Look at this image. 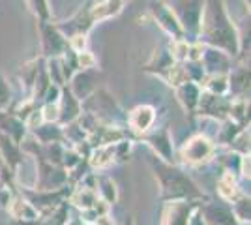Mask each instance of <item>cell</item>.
<instances>
[{
	"label": "cell",
	"mask_w": 251,
	"mask_h": 225,
	"mask_svg": "<svg viewBox=\"0 0 251 225\" xmlns=\"http://www.w3.org/2000/svg\"><path fill=\"white\" fill-rule=\"evenodd\" d=\"M197 42L206 47H216L229 56H238L240 36L230 21L223 0H204Z\"/></svg>",
	"instance_id": "1"
},
{
	"label": "cell",
	"mask_w": 251,
	"mask_h": 225,
	"mask_svg": "<svg viewBox=\"0 0 251 225\" xmlns=\"http://www.w3.org/2000/svg\"><path fill=\"white\" fill-rule=\"evenodd\" d=\"M150 165L161 186L163 201H206V195L188 176V173L175 167L173 163L159 160L156 154L150 156Z\"/></svg>",
	"instance_id": "2"
},
{
	"label": "cell",
	"mask_w": 251,
	"mask_h": 225,
	"mask_svg": "<svg viewBox=\"0 0 251 225\" xmlns=\"http://www.w3.org/2000/svg\"><path fill=\"white\" fill-rule=\"evenodd\" d=\"M169 6L175 11L178 23L184 30V38L188 40V36H191L193 42H197L204 0H175V4H169Z\"/></svg>",
	"instance_id": "3"
},
{
	"label": "cell",
	"mask_w": 251,
	"mask_h": 225,
	"mask_svg": "<svg viewBox=\"0 0 251 225\" xmlns=\"http://www.w3.org/2000/svg\"><path fill=\"white\" fill-rule=\"evenodd\" d=\"M214 154H216V145L206 135H202V133H197V135L189 137L184 143V147L180 149V158H182V161L186 165H193V167L210 161L214 158Z\"/></svg>",
	"instance_id": "4"
},
{
	"label": "cell",
	"mask_w": 251,
	"mask_h": 225,
	"mask_svg": "<svg viewBox=\"0 0 251 225\" xmlns=\"http://www.w3.org/2000/svg\"><path fill=\"white\" fill-rule=\"evenodd\" d=\"M38 176H36V190L38 192H51L60 190L68 184V171L60 165H52L49 161L38 158Z\"/></svg>",
	"instance_id": "5"
},
{
	"label": "cell",
	"mask_w": 251,
	"mask_h": 225,
	"mask_svg": "<svg viewBox=\"0 0 251 225\" xmlns=\"http://www.w3.org/2000/svg\"><path fill=\"white\" fill-rule=\"evenodd\" d=\"M40 34H42L40 42H42L43 56H47V58H60L68 51L70 43L66 40V36L58 30L56 25H52L49 21L40 23Z\"/></svg>",
	"instance_id": "6"
},
{
	"label": "cell",
	"mask_w": 251,
	"mask_h": 225,
	"mask_svg": "<svg viewBox=\"0 0 251 225\" xmlns=\"http://www.w3.org/2000/svg\"><path fill=\"white\" fill-rule=\"evenodd\" d=\"M150 13H152V17L156 19L157 25H159V28L173 38V42L186 40V38H184V30H182L176 15H175V11L171 10L169 4L161 2V0H159V2L154 0V2H150Z\"/></svg>",
	"instance_id": "7"
},
{
	"label": "cell",
	"mask_w": 251,
	"mask_h": 225,
	"mask_svg": "<svg viewBox=\"0 0 251 225\" xmlns=\"http://www.w3.org/2000/svg\"><path fill=\"white\" fill-rule=\"evenodd\" d=\"M199 212L206 225H240L232 214V208L225 201H204L199 204Z\"/></svg>",
	"instance_id": "8"
},
{
	"label": "cell",
	"mask_w": 251,
	"mask_h": 225,
	"mask_svg": "<svg viewBox=\"0 0 251 225\" xmlns=\"http://www.w3.org/2000/svg\"><path fill=\"white\" fill-rule=\"evenodd\" d=\"M229 107H230V98L218 96V94H210V92H201L199 103H197V111L202 117H210L214 120H227L229 118Z\"/></svg>",
	"instance_id": "9"
},
{
	"label": "cell",
	"mask_w": 251,
	"mask_h": 225,
	"mask_svg": "<svg viewBox=\"0 0 251 225\" xmlns=\"http://www.w3.org/2000/svg\"><path fill=\"white\" fill-rule=\"evenodd\" d=\"M148 147L154 150V154L159 156V160L173 163L175 160V147H173V139H171V131L167 126H161L156 129H148L147 133H143Z\"/></svg>",
	"instance_id": "10"
},
{
	"label": "cell",
	"mask_w": 251,
	"mask_h": 225,
	"mask_svg": "<svg viewBox=\"0 0 251 225\" xmlns=\"http://www.w3.org/2000/svg\"><path fill=\"white\" fill-rule=\"evenodd\" d=\"M199 201H167L161 225H188L191 214L199 208Z\"/></svg>",
	"instance_id": "11"
},
{
	"label": "cell",
	"mask_w": 251,
	"mask_h": 225,
	"mask_svg": "<svg viewBox=\"0 0 251 225\" xmlns=\"http://www.w3.org/2000/svg\"><path fill=\"white\" fill-rule=\"evenodd\" d=\"M56 105H58V120L56 122L60 126H66V124L77 120V118L81 117V113H83L81 101L74 96V92L70 90L68 85L60 86V98H58Z\"/></svg>",
	"instance_id": "12"
},
{
	"label": "cell",
	"mask_w": 251,
	"mask_h": 225,
	"mask_svg": "<svg viewBox=\"0 0 251 225\" xmlns=\"http://www.w3.org/2000/svg\"><path fill=\"white\" fill-rule=\"evenodd\" d=\"M206 75H218V74H229L232 70V56H229L227 53H223L216 47H206L199 60Z\"/></svg>",
	"instance_id": "13"
},
{
	"label": "cell",
	"mask_w": 251,
	"mask_h": 225,
	"mask_svg": "<svg viewBox=\"0 0 251 225\" xmlns=\"http://www.w3.org/2000/svg\"><path fill=\"white\" fill-rule=\"evenodd\" d=\"M156 118H157L156 107L143 103V105H137V107L127 115V126H129L131 131L143 135V133H147L148 129L154 128Z\"/></svg>",
	"instance_id": "14"
},
{
	"label": "cell",
	"mask_w": 251,
	"mask_h": 225,
	"mask_svg": "<svg viewBox=\"0 0 251 225\" xmlns=\"http://www.w3.org/2000/svg\"><path fill=\"white\" fill-rule=\"evenodd\" d=\"M66 85L70 86V90L74 92V96L79 101H83L98 88V85H96V70L94 68L92 70H79L70 79V83H66Z\"/></svg>",
	"instance_id": "15"
},
{
	"label": "cell",
	"mask_w": 251,
	"mask_h": 225,
	"mask_svg": "<svg viewBox=\"0 0 251 225\" xmlns=\"http://www.w3.org/2000/svg\"><path fill=\"white\" fill-rule=\"evenodd\" d=\"M0 131L19 145V143L26 137L28 128H26V124H25L17 115L6 113V111H0Z\"/></svg>",
	"instance_id": "16"
},
{
	"label": "cell",
	"mask_w": 251,
	"mask_h": 225,
	"mask_svg": "<svg viewBox=\"0 0 251 225\" xmlns=\"http://www.w3.org/2000/svg\"><path fill=\"white\" fill-rule=\"evenodd\" d=\"M0 156H2V160H4V165H6L11 173L17 171V167L23 163L21 147H19L15 141H11L8 135H4L2 131H0Z\"/></svg>",
	"instance_id": "17"
},
{
	"label": "cell",
	"mask_w": 251,
	"mask_h": 225,
	"mask_svg": "<svg viewBox=\"0 0 251 225\" xmlns=\"http://www.w3.org/2000/svg\"><path fill=\"white\" fill-rule=\"evenodd\" d=\"M32 137L40 145H51V143H64V126L58 122H42L38 128L32 129Z\"/></svg>",
	"instance_id": "18"
},
{
	"label": "cell",
	"mask_w": 251,
	"mask_h": 225,
	"mask_svg": "<svg viewBox=\"0 0 251 225\" xmlns=\"http://www.w3.org/2000/svg\"><path fill=\"white\" fill-rule=\"evenodd\" d=\"M227 77H229V92L232 94V98H248L250 94V68L242 66L236 70H230Z\"/></svg>",
	"instance_id": "19"
},
{
	"label": "cell",
	"mask_w": 251,
	"mask_h": 225,
	"mask_svg": "<svg viewBox=\"0 0 251 225\" xmlns=\"http://www.w3.org/2000/svg\"><path fill=\"white\" fill-rule=\"evenodd\" d=\"M201 85L197 83H184V85L176 86V96H178V101L182 103V107L184 111H188L189 115H195V111H197V103H199V98H201Z\"/></svg>",
	"instance_id": "20"
},
{
	"label": "cell",
	"mask_w": 251,
	"mask_h": 225,
	"mask_svg": "<svg viewBox=\"0 0 251 225\" xmlns=\"http://www.w3.org/2000/svg\"><path fill=\"white\" fill-rule=\"evenodd\" d=\"M6 208H8V212L11 214V218H15V220H19V222H32V220L40 218L38 210L23 197L21 193L15 195V197H11Z\"/></svg>",
	"instance_id": "21"
},
{
	"label": "cell",
	"mask_w": 251,
	"mask_h": 225,
	"mask_svg": "<svg viewBox=\"0 0 251 225\" xmlns=\"http://www.w3.org/2000/svg\"><path fill=\"white\" fill-rule=\"evenodd\" d=\"M218 193H220V199L225 201V203H232L236 201L240 195H244V192H240L238 188V182H236V175L232 173H223L218 180Z\"/></svg>",
	"instance_id": "22"
},
{
	"label": "cell",
	"mask_w": 251,
	"mask_h": 225,
	"mask_svg": "<svg viewBox=\"0 0 251 225\" xmlns=\"http://www.w3.org/2000/svg\"><path fill=\"white\" fill-rule=\"evenodd\" d=\"M68 216H70V208H68V201H64L49 214H43L32 222H19L17 225H68Z\"/></svg>",
	"instance_id": "23"
},
{
	"label": "cell",
	"mask_w": 251,
	"mask_h": 225,
	"mask_svg": "<svg viewBox=\"0 0 251 225\" xmlns=\"http://www.w3.org/2000/svg\"><path fill=\"white\" fill-rule=\"evenodd\" d=\"M122 6H124V0H101V2H98L94 8H90L88 11H90L92 21L98 23L115 17L116 13H120Z\"/></svg>",
	"instance_id": "24"
},
{
	"label": "cell",
	"mask_w": 251,
	"mask_h": 225,
	"mask_svg": "<svg viewBox=\"0 0 251 225\" xmlns=\"http://www.w3.org/2000/svg\"><path fill=\"white\" fill-rule=\"evenodd\" d=\"M201 86H202L204 92L218 94V96H227L229 94V77H227V74L206 75Z\"/></svg>",
	"instance_id": "25"
},
{
	"label": "cell",
	"mask_w": 251,
	"mask_h": 225,
	"mask_svg": "<svg viewBox=\"0 0 251 225\" xmlns=\"http://www.w3.org/2000/svg\"><path fill=\"white\" fill-rule=\"evenodd\" d=\"M115 161V152H113V145H103V147H96L88 158V163L92 169H103L109 167Z\"/></svg>",
	"instance_id": "26"
},
{
	"label": "cell",
	"mask_w": 251,
	"mask_h": 225,
	"mask_svg": "<svg viewBox=\"0 0 251 225\" xmlns=\"http://www.w3.org/2000/svg\"><path fill=\"white\" fill-rule=\"evenodd\" d=\"M70 201H72L77 208H81V210L84 212V210H90V208L96 204V201H98V192L83 186V188H79V190L72 192V199H70Z\"/></svg>",
	"instance_id": "27"
},
{
	"label": "cell",
	"mask_w": 251,
	"mask_h": 225,
	"mask_svg": "<svg viewBox=\"0 0 251 225\" xmlns=\"http://www.w3.org/2000/svg\"><path fill=\"white\" fill-rule=\"evenodd\" d=\"M242 126L240 124H236V122H232L230 118H227V120H223L221 122V128L218 129V143H221V145H230L232 143V139L238 135L242 131Z\"/></svg>",
	"instance_id": "28"
},
{
	"label": "cell",
	"mask_w": 251,
	"mask_h": 225,
	"mask_svg": "<svg viewBox=\"0 0 251 225\" xmlns=\"http://www.w3.org/2000/svg\"><path fill=\"white\" fill-rule=\"evenodd\" d=\"M96 192H100V199H103L105 203L113 204L116 201V186L111 178L107 176H100L96 182Z\"/></svg>",
	"instance_id": "29"
},
{
	"label": "cell",
	"mask_w": 251,
	"mask_h": 225,
	"mask_svg": "<svg viewBox=\"0 0 251 225\" xmlns=\"http://www.w3.org/2000/svg\"><path fill=\"white\" fill-rule=\"evenodd\" d=\"M230 208L238 224H250V195H240L236 201L230 203Z\"/></svg>",
	"instance_id": "30"
},
{
	"label": "cell",
	"mask_w": 251,
	"mask_h": 225,
	"mask_svg": "<svg viewBox=\"0 0 251 225\" xmlns=\"http://www.w3.org/2000/svg\"><path fill=\"white\" fill-rule=\"evenodd\" d=\"M30 11L40 19V23H47L51 19V10H49V4L47 0H26Z\"/></svg>",
	"instance_id": "31"
},
{
	"label": "cell",
	"mask_w": 251,
	"mask_h": 225,
	"mask_svg": "<svg viewBox=\"0 0 251 225\" xmlns=\"http://www.w3.org/2000/svg\"><path fill=\"white\" fill-rule=\"evenodd\" d=\"M11 103V90L6 77L0 74V111H6Z\"/></svg>",
	"instance_id": "32"
},
{
	"label": "cell",
	"mask_w": 251,
	"mask_h": 225,
	"mask_svg": "<svg viewBox=\"0 0 251 225\" xmlns=\"http://www.w3.org/2000/svg\"><path fill=\"white\" fill-rule=\"evenodd\" d=\"M188 225H206L204 224V220H202V216H201V212H199V208L191 214V218H189V222H188Z\"/></svg>",
	"instance_id": "33"
},
{
	"label": "cell",
	"mask_w": 251,
	"mask_h": 225,
	"mask_svg": "<svg viewBox=\"0 0 251 225\" xmlns=\"http://www.w3.org/2000/svg\"><path fill=\"white\" fill-rule=\"evenodd\" d=\"M81 225H96V224H94V222H84V220H83V222H81Z\"/></svg>",
	"instance_id": "34"
}]
</instances>
